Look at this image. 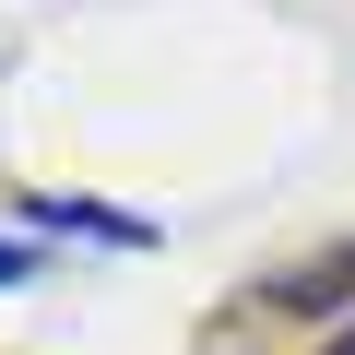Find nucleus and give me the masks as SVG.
<instances>
[{
  "label": "nucleus",
  "mask_w": 355,
  "mask_h": 355,
  "mask_svg": "<svg viewBox=\"0 0 355 355\" xmlns=\"http://www.w3.org/2000/svg\"><path fill=\"white\" fill-rule=\"evenodd\" d=\"M12 214H24V225H48V237H95V249H154V214H119V202H71V190H24Z\"/></svg>",
  "instance_id": "nucleus-1"
},
{
  "label": "nucleus",
  "mask_w": 355,
  "mask_h": 355,
  "mask_svg": "<svg viewBox=\"0 0 355 355\" xmlns=\"http://www.w3.org/2000/svg\"><path fill=\"white\" fill-rule=\"evenodd\" d=\"M24 272H36V249H24V237H0V284H24Z\"/></svg>",
  "instance_id": "nucleus-2"
},
{
  "label": "nucleus",
  "mask_w": 355,
  "mask_h": 355,
  "mask_svg": "<svg viewBox=\"0 0 355 355\" xmlns=\"http://www.w3.org/2000/svg\"><path fill=\"white\" fill-rule=\"evenodd\" d=\"M320 355H355V320H343V331H331V343H320Z\"/></svg>",
  "instance_id": "nucleus-3"
}]
</instances>
